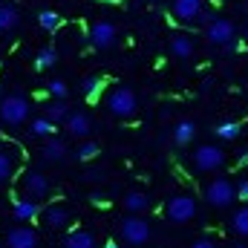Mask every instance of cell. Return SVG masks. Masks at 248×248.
I'll list each match as a JSON object with an SVG mask.
<instances>
[{
	"label": "cell",
	"instance_id": "1",
	"mask_svg": "<svg viewBox=\"0 0 248 248\" xmlns=\"http://www.w3.org/2000/svg\"><path fill=\"white\" fill-rule=\"evenodd\" d=\"M104 107H107L110 116H116V119H122V122H130V119L139 116V98H136V93H133L130 87H124V84L113 87V90L107 93Z\"/></svg>",
	"mask_w": 248,
	"mask_h": 248
},
{
	"label": "cell",
	"instance_id": "2",
	"mask_svg": "<svg viewBox=\"0 0 248 248\" xmlns=\"http://www.w3.org/2000/svg\"><path fill=\"white\" fill-rule=\"evenodd\" d=\"M119 234H122V240L127 243V246L133 248H141L150 243V222L147 219H141L139 214H130V217H124L122 225H119Z\"/></svg>",
	"mask_w": 248,
	"mask_h": 248
},
{
	"label": "cell",
	"instance_id": "3",
	"mask_svg": "<svg viewBox=\"0 0 248 248\" xmlns=\"http://www.w3.org/2000/svg\"><path fill=\"white\" fill-rule=\"evenodd\" d=\"M165 217L173 222V225H185L196 217V199L190 193H176L165 202Z\"/></svg>",
	"mask_w": 248,
	"mask_h": 248
},
{
	"label": "cell",
	"instance_id": "4",
	"mask_svg": "<svg viewBox=\"0 0 248 248\" xmlns=\"http://www.w3.org/2000/svg\"><path fill=\"white\" fill-rule=\"evenodd\" d=\"M29 113H32V107H29V98L26 95H6L0 101V119H3V124H9V127H20V124L29 119Z\"/></svg>",
	"mask_w": 248,
	"mask_h": 248
},
{
	"label": "cell",
	"instance_id": "5",
	"mask_svg": "<svg viewBox=\"0 0 248 248\" xmlns=\"http://www.w3.org/2000/svg\"><path fill=\"white\" fill-rule=\"evenodd\" d=\"M205 199H208V205H214V208H228V205H234L237 190H234V185H231L225 176H217V179H211V182L205 185Z\"/></svg>",
	"mask_w": 248,
	"mask_h": 248
},
{
	"label": "cell",
	"instance_id": "6",
	"mask_svg": "<svg viewBox=\"0 0 248 248\" xmlns=\"http://www.w3.org/2000/svg\"><path fill=\"white\" fill-rule=\"evenodd\" d=\"M222 165H225L222 147H217V144H199V147L193 150V168H196V170L214 173V170H219Z\"/></svg>",
	"mask_w": 248,
	"mask_h": 248
},
{
	"label": "cell",
	"instance_id": "7",
	"mask_svg": "<svg viewBox=\"0 0 248 248\" xmlns=\"http://www.w3.org/2000/svg\"><path fill=\"white\" fill-rule=\"evenodd\" d=\"M205 38L214 44V46H231L234 38H237V29L228 17H211L208 20V29H205Z\"/></svg>",
	"mask_w": 248,
	"mask_h": 248
},
{
	"label": "cell",
	"instance_id": "8",
	"mask_svg": "<svg viewBox=\"0 0 248 248\" xmlns=\"http://www.w3.org/2000/svg\"><path fill=\"white\" fill-rule=\"evenodd\" d=\"M116 41H119L116 23H110V20H95V23L90 26V44H93L95 49H113Z\"/></svg>",
	"mask_w": 248,
	"mask_h": 248
},
{
	"label": "cell",
	"instance_id": "9",
	"mask_svg": "<svg viewBox=\"0 0 248 248\" xmlns=\"http://www.w3.org/2000/svg\"><path fill=\"white\" fill-rule=\"evenodd\" d=\"M49 193H52V185H49V179H46L41 170H26V173H23V196L41 202V199H46Z\"/></svg>",
	"mask_w": 248,
	"mask_h": 248
},
{
	"label": "cell",
	"instance_id": "10",
	"mask_svg": "<svg viewBox=\"0 0 248 248\" xmlns=\"http://www.w3.org/2000/svg\"><path fill=\"white\" fill-rule=\"evenodd\" d=\"M6 248H41V237L32 225H15L6 231Z\"/></svg>",
	"mask_w": 248,
	"mask_h": 248
},
{
	"label": "cell",
	"instance_id": "11",
	"mask_svg": "<svg viewBox=\"0 0 248 248\" xmlns=\"http://www.w3.org/2000/svg\"><path fill=\"white\" fill-rule=\"evenodd\" d=\"M63 127H66V133H69L72 139H87V136L93 133V119H90L84 110H78V113H69V116L63 119Z\"/></svg>",
	"mask_w": 248,
	"mask_h": 248
},
{
	"label": "cell",
	"instance_id": "12",
	"mask_svg": "<svg viewBox=\"0 0 248 248\" xmlns=\"http://www.w3.org/2000/svg\"><path fill=\"white\" fill-rule=\"evenodd\" d=\"M41 219L49 225V228H66L69 222H72V211L66 208V205H46L44 211H41Z\"/></svg>",
	"mask_w": 248,
	"mask_h": 248
},
{
	"label": "cell",
	"instance_id": "13",
	"mask_svg": "<svg viewBox=\"0 0 248 248\" xmlns=\"http://www.w3.org/2000/svg\"><path fill=\"white\" fill-rule=\"evenodd\" d=\"M12 217H15L17 222H32V219L41 217V208H38L35 199L23 196V199H15V202H12Z\"/></svg>",
	"mask_w": 248,
	"mask_h": 248
},
{
	"label": "cell",
	"instance_id": "14",
	"mask_svg": "<svg viewBox=\"0 0 248 248\" xmlns=\"http://www.w3.org/2000/svg\"><path fill=\"white\" fill-rule=\"evenodd\" d=\"M202 12H205V9H202V0H173V15H176V20H182V23L199 20Z\"/></svg>",
	"mask_w": 248,
	"mask_h": 248
},
{
	"label": "cell",
	"instance_id": "15",
	"mask_svg": "<svg viewBox=\"0 0 248 248\" xmlns=\"http://www.w3.org/2000/svg\"><path fill=\"white\" fill-rule=\"evenodd\" d=\"M193 49H196V46H193V38H190V35H182V32H179V35L170 38V55H173V58L187 61V58H193Z\"/></svg>",
	"mask_w": 248,
	"mask_h": 248
},
{
	"label": "cell",
	"instance_id": "16",
	"mask_svg": "<svg viewBox=\"0 0 248 248\" xmlns=\"http://www.w3.org/2000/svg\"><path fill=\"white\" fill-rule=\"evenodd\" d=\"M20 26V9L15 3H0V32H15Z\"/></svg>",
	"mask_w": 248,
	"mask_h": 248
},
{
	"label": "cell",
	"instance_id": "17",
	"mask_svg": "<svg viewBox=\"0 0 248 248\" xmlns=\"http://www.w3.org/2000/svg\"><path fill=\"white\" fill-rule=\"evenodd\" d=\"M41 156H44V162H63L66 159V144L55 136H46V141L41 147Z\"/></svg>",
	"mask_w": 248,
	"mask_h": 248
},
{
	"label": "cell",
	"instance_id": "18",
	"mask_svg": "<svg viewBox=\"0 0 248 248\" xmlns=\"http://www.w3.org/2000/svg\"><path fill=\"white\" fill-rule=\"evenodd\" d=\"M124 211L127 214H141V211H147L150 208V196L144 193V190H130V193H124Z\"/></svg>",
	"mask_w": 248,
	"mask_h": 248
},
{
	"label": "cell",
	"instance_id": "19",
	"mask_svg": "<svg viewBox=\"0 0 248 248\" xmlns=\"http://www.w3.org/2000/svg\"><path fill=\"white\" fill-rule=\"evenodd\" d=\"M63 248H95V237L84 228H75L63 237Z\"/></svg>",
	"mask_w": 248,
	"mask_h": 248
},
{
	"label": "cell",
	"instance_id": "20",
	"mask_svg": "<svg viewBox=\"0 0 248 248\" xmlns=\"http://www.w3.org/2000/svg\"><path fill=\"white\" fill-rule=\"evenodd\" d=\"M193 136H196V122H190V119L176 122V127H173V141H176L179 147L190 144V141H193Z\"/></svg>",
	"mask_w": 248,
	"mask_h": 248
},
{
	"label": "cell",
	"instance_id": "21",
	"mask_svg": "<svg viewBox=\"0 0 248 248\" xmlns=\"http://www.w3.org/2000/svg\"><path fill=\"white\" fill-rule=\"evenodd\" d=\"M38 26H41L44 32H55V29L61 26V15L52 12V9H44V12H38Z\"/></svg>",
	"mask_w": 248,
	"mask_h": 248
},
{
	"label": "cell",
	"instance_id": "22",
	"mask_svg": "<svg viewBox=\"0 0 248 248\" xmlns=\"http://www.w3.org/2000/svg\"><path fill=\"white\" fill-rule=\"evenodd\" d=\"M29 133H32L35 139H46V136L55 133V122H49L46 116H41V119H35V122L29 124Z\"/></svg>",
	"mask_w": 248,
	"mask_h": 248
},
{
	"label": "cell",
	"instance_id": "23",
	"mask_svg": "<svg viewBox=\"0 0 248 248\" xmlns=\"http://www.w3.org/2000/svg\"><path fill=\"white\" fill-rule=\"evenodd\" d=\"M98 153H101V147H98L95 141H90V139H84V141L75 147V159H78V162H90V159H95Z\"/></svg>",
	"mask_w": 248,
	"mask_h": 248
},
{
	"label": "cell",
	"instance_id": "24",
	"mask_svg": "<svg viewBox=\"0 0 248 248\" xmlns=\"http://www.w3.org/2000/svg\"><path fill=\"white\" fill-rule=\"evenodd\" d=\"M15 168H17V162L12 159V153L0 150V185H6V182L15 176Z\"/></svg>",
	"mask_w": 248,
	"mask_h": 248
},
{
	"label": "cell",
	"instance_id": "25",
	"mask_svg": "<svg viewBox=\"0 0 248 248\" xmlns=\"http://www.w3.org/2000/svg\"><path fill=\"white\" fill-rule=\"evenodd\" d=\"M66 116H69L66 98H55V101H52V104L46 107V119H49V122H55V124H58V122H63Z\"/></svg>",
	"mask_w": 248,
	"mask_h": 248
},
{
	"label": "cell",
	"instance_id": "26",
	"mask_svg": "<svg viewBox=\"0 0 248 248\" xmlns=\"http://www.w3.org/2000/svg\"><path fill=\"white\" fill-rule=\"evenodd\" d=\"M214 133H217V139H222V141H234V139H240L243 127H240L237 122H222Z\"/></svg>",
	"mask_w": 248,
	"mask_h": 248
},
{
	"label": "cell",
	"instance_id": "27",
	"mask_svg": "<svg viewBox=\"0 0 248 248\" xmlns=\"http://www.w3.org/2000/svg\"><path fill=\"white\" fill-rule=\"evenodd\" d=\"M58 63V52L52 49V46H46V49H41L38 55H35V69L41 72V69H49V66H55Z\"/></svg>",
	"mask_w": 248,
	"mask_h": 248
},
{
	"label": "cell",
	"instance_id": "28",
	"mask_svg": "<svg viewBox=\"0 0 248 248\" xmlns=\"http://www.w3.org/2000/svg\"><path fill=\"white\" fill-rule=\"evenodd\" d=\"M81 93H84L87 98H95V95L101 93V78H98V75H87V78L81 81Z\"/></svg>",
	"mask_w": 248,
	"mask_h": 248
},
{
	"label": "cell",
	"instance_id": "29",
	"mask_svg": "<svg viewBox=\"0 0 248 248\" xmlns=\"http://www.w3.org/2000/svg\"><path fill=\"white\" fill-rule=\"evenodd\" d=\"M231 225H234V231H237L240 237H246V240H248V205H246V208H240V211L234 214Z\"/></svg>",
	"mask_w": 248,
	"mask_h": 248
},
{
	"label": "cell",
	"instance_id": "30",
	"mask_svg": "<svg viewBox=\"0 0 248 248\" xmlns=\"http://www.w3.org/2000/svg\"><path fill=\"white\" fill-rule=\"evenodd\" d=\"M46 93H49L52 98H66V95H69V87H66L63 78H52V81L46 84Z\"/></svg>",
	"mask_w": 248,
	"mask_h": 248
},
{
	"label": "cell",
	"instance_id": "31",
	"mask_svg": "<svg viewBox=\"0 0 248 248\" xmlns=\"http://www.w3.org/2000/svg\"><path fill=\"white\" fill-rule=\"evenodd\" d=\"M234 190H237V199H248V179H243L240 185H234Z\"/></svg>",
	"mask_w": 248,
	"mask_h": 248
},
{
	"label": "cell",
	"instance_id": "32",
	"mask_svg": "<svg viewBox=\"0 0 248 248\" xmlns=\"http://www.w3.org/2000/svg\"><path fill=\"white\" fill-rule=\"evenodd\" d=\"M190 248H217V246H214V240H196Z\"/></svg>",
	"mask_w": 248,
	"mask_h": 248
},
{
	"label": "cell",
	"instance_id": "33",
	"mask_svg": "<svg viewBox=\"0 0 248 248\" xmlns=\"http://www.w3.org/2000/svg\"><path fill=\"white\" fill-rule=\"evenodd\" d=\"M248 162V150H243V156H240V165H246Z\"/></svg>",
	"mask_w": 248,
	"mask_h": 248
},
{
	"label": "cell",
	"instance_id": "34",
	"mask_svg": "<svg viewBox=\"0 0 248 248\" xmlns=\"http://www.w3.org/2000/svg\"><path fill=\"white\" fill-rule=\"evenodd\" d=\"M104 248H119V246H116V243H107V246H104Z\"/></svg>",
	"mask_w": 248,
	"mask_h": 248
},
{
	"label": "cell",
	"instance_id": "35",
	"mask_svg": "<svg viewBox=\"0 0 248 248\" xmlns=\"http://www.w3.org/2000/svg\"><path fill=\"white\" fill-rule=\"evenodd\" d=\"M101 3H122V0H101Z\"/></svg>",
	"mask_w": 248,
	"mask_h": 248
},
{
	"label": "cell",
	"instance_id": "36",
	"mask_svg": "<svg viewBox=\"0 0 248 248\" xmlns=\"http://www.w3.org/2000/svg\"><path fill=\"white\" fill-rule=\"evenodd\" d=\"M246 44H248V26H246Z\"/></svg>",
	"mask_w": 248,
	"mask_h": 248
},
{
	"label": "cell",
	"instance_id": "37",
	"mask_svg": "<svg viewBox=\"0 0 248 248\" xmlns=\"http://www.w3.org/2000/svg\"><path fill=\"white\" fill-rule=\"evenodd\" d=\"M231 248H248V246H231Z\"/></svg>",
	"mask_w": 248,
	"mask_h": 248
},
{
	"label": "cell",
	"instance_id": "38",
	"mask_svg": "<svg viewBox=\"0 0 248 248\" xmlns=\"http://www.w3.org/2000/svg\"><path fill=\"white\" fill-rule=\"evenodd\" d=\"M0 101H3V90H0Z\"/></svg>",
	"mask_w": 248,
	"mask_h": 248
}]
</instances>
